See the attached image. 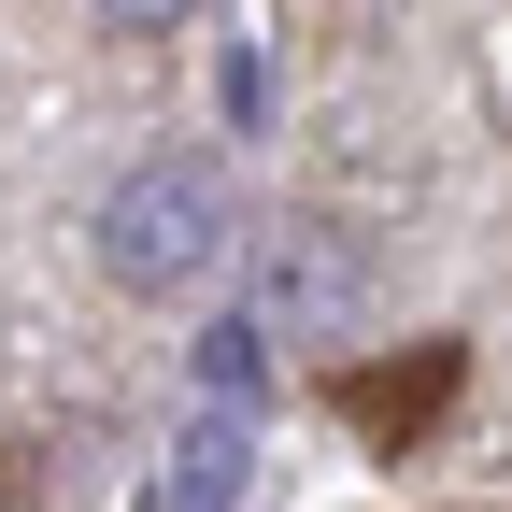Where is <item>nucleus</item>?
<instances>
[{"instance_id":"f257e3e1","label":"nucleus","mask_w":512,"mask_h":512,"mask_svg":"<svg viewBox=\"0 0 512 512\" xmlns=\"http://www.w3.org/2000/svg\"><path fill=\"white\" fill-rule=\"evenodd\" d=\"M228 171L214 157H143V171H114V200H100V271L128 299H171V285H214L228 271Z\"/></svg>"},{"instance_id":"f03ea898","label":"nucleus","mask_w":512,"mask_h":512,"mask_svg":"<svg viewBox=\"0 0 512 512\" xmlns=\"http://www.w3.org/2000/svg\"><path fill=\"white\" fill-rule=\"evenodd\" d=\"M256 328H285L313 356H356V328H370V242L356 228H285L271 271H256Z\"/></svg>"},{"instance_id":"7ed1b4c3","label":"nucleus","mask_w":512,"mask_h":512,"mask_svg":"<svg viewBox=\"0 0 512 512\" xmlns=\"http://www.w3.org/2000/svg\"><path fill=\"white\" fill-rule=\"evenodd\" d=\"M242 484H256V427H242V413H200V427L171 441L157 512H242Z\"/></svg>"},{"instance_id":"20e7f679","label":"nucleus","mask_w":512,"mask_h":512,"mask_svg":"<svg viewBox=\"0 0 512 512\" xmlns=\"http://www.w3.org/2000/svg\"><path fill=\"white\" fill-rule=\"evenodd\" d=\"M200 384H214V413H242L256 384H271V328H256V313H214L200 328Z\"/></svg>"},{"instance_id":"39448f33","label":"nucleus","mask_w":512,"mask_h":512,"mask_svg":"<svg viewBox=\"0 0 512 512\" xmlns=\"http://www.w3.org/2000/svg\"><path fill=\"white\" fill-rule=\"evenodd\" d=\"M228 128H271V57H228Z\"/></svg>"},{"instance_id":"423d86ee","label":"nucleus","mask_w":512,"mask_h":512,"mask_svg":"<svg viewBox=\"0 0 512 512\" xmlns=\"http://www.w3.org/2000/svg\"><path fill=\"white\" fill-rule=\"evenodd\" d=\"M100 15H114V29H185L200 0H100Z\"/></svg>"}]
</instances>
